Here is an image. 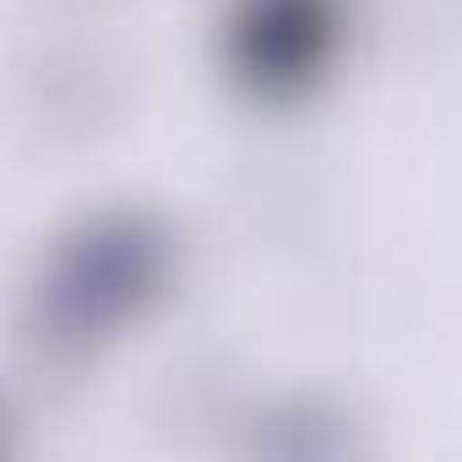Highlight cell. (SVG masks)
Returning <instances> with one entry per match:
<instances>
[{"label":"cell","mask_w":462,"mask_h":462,"mask_svg":"<svg viewBox=\"0 0 462 462\" xmlns=\"http://www.w3.org/2000/svg\"><path fill=\"white\" fill-rule=\"evenodd\" d=\"M256 451H267V457H343V451H354V435L321 402H283L256 424Z\"/></svg>","instance_id":"3"},{"label":"cell","mask_w":462,"mask_h":462,"mask_svg":"<svg viewBox=\"0 0 462 462\" xmlns=\"http://www.w3.org/2000/svg\"><path fill=\"white\" fill-rule=\"evenodd\" d=\"M180 245L169 223L142 207H104L77 217L50 245L28 327L50 359L77 365L142 327L174 289Z\"/></svg>","instance_id":"1"},{"label":"cell","mask_w":462,"mask_h":462,"mask_svg":"<svg viewBox=\"0 0 462 462\" xmlns=\"http://www.w3.org/2000/svg\"><path fill=\"white\" fill-rule=\"evenodd\" d=\"M348 50V0H228L223 71L256 104L310 98Z\"/></svg>","instance_id":"2"}]
</instances>
